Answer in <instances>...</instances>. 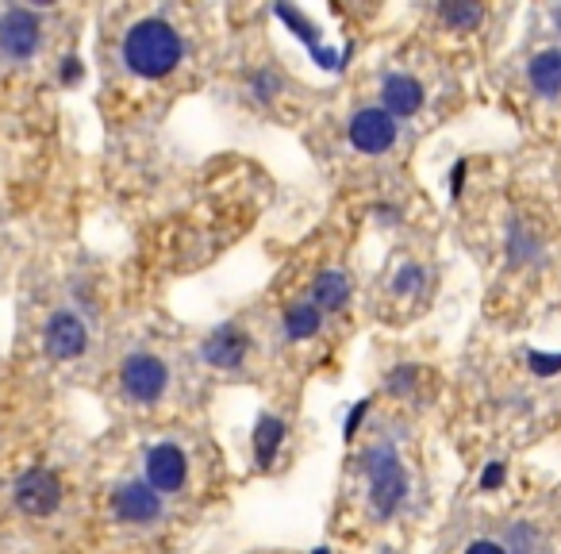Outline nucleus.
<instances>
[{"label": "nucleus", "mask_w": 561, "mask_h": 554, "mask_svg": "<svg viewBox=\"0 0 561 554\" xmlns=\"http://www.w3.org/2000/svg\"><path fill=\"white\" fill-rule=\"evenodd\" d=\"M527 81L546 101L561 97V51H538L527 66Z\"/></svg>", "instance_id": "f8f14e48"}, {"label": "nucleus", "mask_w": 561, "mask_h": 554, "mask_svg": "<svg viewBox=\"0 0 561 554\" xmlns=\"http://www.w3.org/2000/svg\"><path fill=\"white\" fill-rule=\"evenodd\" d=\"M554 27H558V31H561V4H558V8H554Z\"/></svg>", "instance_id": "cd10ccee"}, {"label": "nucleus", "mask_w": 561, "mask_h": 554, "mask_svg": "<svg viewBox=\"0 0 561 554\" xmlns=\"http://www.w3.org/2000/svg\"><path fill=\"white\" fill-rule=\"evenodd\" d=\"M120 389L131 404H154L170 389V366L150 351H135L120 362Z\"/></svg>", "instance_id": "7ed1b4c3"}, {"label": "nucleus", "mask_w": 561, "mask_h": 554, "mask_svg": "<svg viewBox=\"0 0 561 554\" xmlns=\"http://www.w3.org/2000/svg\"><path fill=\"white\" fill-rule=\"evenodd\" d=\"M12 501H16V508L24 516H54L58 504H62V481L54 478L50 470H43V466H35V470H27V474L16 478Z\"/></svg>", "instance_id": "6e6552de"}, {"label": "nucleus", "mask_w": 561, "mask_h": 554, "mask_svg": "<svg viewBox=\"0 0 561 554\" xmlns=\"http://www.w3.org/2000/svg\"><path fill=\"white\" fill-rule=\"evenodd\" d=\"M504 547H508V554H535V531L527 524H515L504 539Z\"/></svg>", "instance_id": "aec40b11"}, {"label": "nucleus", "mask_w": 561, "mask_h": 554, "mask_svg": "<svg viewBox=\"0 0 561 554\" xmlns=\"http://www.w3.org/2000/svg\"><path fill=\"white\" fill-rule=\"evenodd\" d=\"M381 108L392 120H408L423 108V85L412 74H389L381 81Z\"/></svg>", "instance_id": "9b49d317"}, {"label": "nucleus", "mask_w": 561, "mask_h": 554, "mask_svg": "<svg viewBox=\"0 0 561 554\" xmlns=\"http://www.w3.org/2000/svg\"><path fill=\"white\" fill-rule=\"evenodd\" d=\"M396 135H400V124L392 120L381 104H377V108H358V112L350 116V127H346V139H350V147L358 154L392 151Z\"/></svg>", "instance_id": "423d86ee"}, {"label": "nucleus", "mask_w": 561, "mask_h": 554, "mask_svg": "<svg viewBox=\"0 0 561 554\" xmlns=\"http://www.w3.org/2000/svg\"><path fill=\"white\" fill-rule=\"evenodd\" d=\"M281 443H285V420L281 416H262L258 428H254V458H258V466H269L277 458V451H281Z\"/></svg>", "instance_id": "2eb2a0df"}, {"label": "nucleus", "mask_w": 561, "mask_h": 554, "mask_svg": "<svg viewBox=\"0 0 561 554\" xmlns=\"http://www.w3.org/2000/svg\"><path fill=\"white\" fill-rule=\"evenodd\" d=\"M273 12H277L285 24L293 27V35H300V39H304L312 51H319V35H316V24H312V20H304V16H300L296 8H289V4H277Z\"/></svg>", "instance_id": "f3484780"}, {"label": "nucleus", "mask_w": 561, "mask_h": 554, "mask_svg": "<svg viewBox=\"0 0 561 554\" xmlns=\"http://www.w3.org/2000/svg\"><path fill=\"white\" fill-rule=\"evenodd\" d=\"M412 385H415V366H400V370H396V374L389 378L392 393H408Z\"/></svg>", "instance_id": "b1692460"}, {"label": "nucleus", "mask_w": 561, "mask_h": 554, "mask_svg": "<svg viewBox=\"0 0 561 554\" xmlns=\"http://www.w3.org/2000/svg\"><path fill=\"white\" fill-rule=\"evenodd\" d=\"M323 328V312L312 301H300L285 308V339L289 343H304V339H316Z\"/></svg>", "instance_id": "4468645a"}, {"label": "nucleus", "mask_w": 561, "mask_h": 554, "mask_svg": "<svg viewBox=\"0 0 561 554\" xmlns=\"http://www.w3.org/2000/svg\"><path fill=\"white\" fill-rule=\"evenodd\" d=\"M419 285H423V266H415V262H404V266L396 270V277H392V293H396V297H408Z\"/></svg>", "instance_id": "a211bd4d"}, {"label": "nucleus", "mask_w": 561, "mask_h": 554, "mask_svg": "<svg viewBox=\"0 0 561 554\" xmlns=\"http://www.w3.org/2000/svg\"><path fill=\"white\" fill-rule=\"evenodd\" d=\"M181 54H185V43H181L177 27L158 20V16L139 20L123 35V66L143 81L170 77L181 66Z\"/></svg>", "instance_id": "f257e3e1"}, {"label": "nucleus", "mask_w": 561, "mask_h": 554, "mask_svg": "<svg viewBox=\"0 0 561 554\" xmlns=\"http://www.w3.org/2000/svg\"><path fill=\"white\" fill-rule=\"evenodd\" d=\"M362 470H366L369 481V508L389 520L400 512V504L408 501V470L400 462V454L392 443H373L362 454Z\"/></svg>", "instance_id": "f03ea898"}, {"label": "nucleus", "mask_w": 561, "mask_h": 554, "mask_svg": "<svg viewBox=\"0 0 561 554\" xmlns=\"http://www.w3.org/2000/svg\"><path fill=\"white\" fill-rule=\"evenodd\" d=\"M77 77H81V66H77V58H66V70H62V81H70V85H74Z\"/></svg>", "instance_id": "bb28decb"}, {"label": "nucleus", "mask_w": 561, "mask_h": 554, "mask_svg": "<svg viewBox=\"0 0 561 554\" xmlns=\"http://www.w3.org/2000/svg\"><path fill=\"white\" fill-rule=\"evenodd\" d=\"M43 47V20L31 8H4L0 12V58L4 62H31Z\"/></svg>", "instance_id": "20e7f679"}, {"label": "nucleus", "mask_w": 561, "mask_h": 554, "mask_svg": "<svg viewBox=\"0 0 561 554\" xmlns=\"http://www.w3.org/2000/svg\"><path fill=\"white\" fill-rule=\"evenodd\" d=\"M527 366L535 370L538 378H554L561 374V354H542V351H531L527 354Z\"/></svg>", "instance_id": "412c9836"}, {"label": "nucleus", "mask_w": 561, "mask_h": 554, "mask_svg": "<svg viewBox=\"0 0 561 554\" xmlns=\"http://www.w3.org/2000/svg\"><path fill=\"white\" fill-rule=\"evenodd\" d=\"M508 478V470H504V462H488L485 474H481V489H500Z\"/></svg>", "instance_id": "5701e85b"}, {"label": "nucleus", "mask_w": 561, "mask_h": 554, "mask_svg": "<svg viewBox=\"0 0 561 554\" xmlns=\"http://www.w3.org/2000/svg\"><path fill=\"white\" fill-rule=\"evenodd\" d=\"M85 347H89V331L81 324V316L66 312V308L54 312L47 320V328H43V351L54 362H74V358L85 354Z\"/></svg>", "instance_id": "1a4fd4ad"}, {"label": "nucleus", "mask_w": 561, "mask_h": 554, "mask_svg": "<svg viewBox=\"0 0 561 554\" xmlns=\"http://www.w3.org/2000/svg\"><path fill=\"white\" fill-rule=\"evenodd\" d=\"M439 16L450 31H473V27L485 20V8L481 4H442Z\"/></svg>", "instance_id": "dca6fc26"}, {"label": "nucleus", "mask_w": 561, "mask_h": 554, "mask_svg": "<svg viewBox=\"0 0 561 554\" xmlns=\"http://www.w3.org/2000/svg\"><path fill=\"white\" fill-rule=\"evenodd\" d=\"M465 554H508L504 543H496V539H477V543H469Z\"/></svg>", "instance_id": "393cba45"}, {"label": "nucleus", "mask_w": 561, "mask_h": 554, "mask_svg": "<svg viewBox=\"0 0 561 554\" xmlns=\"http://www.w3.org/2000/svg\"><path fill=\"white\" fill-rule=\"evenodd\" d=\"M281 85H285V81H281L277 70H258L254 81H250V89H254V97H258V101H273V97L281 93Z\"/></svg>", "instance_id": "6ab92c4d"}, {"label": "nucleus", "mask_w": 561, "mask_h": 554, "mask_svg": "<svg viewBox=\"0 0 561 554\" xmlns=\"http://www.w3.org/2000/svg\"><path fill=\"white\" fill-rule=\"evenodd\" d=\"M369 404H373V401H369V397H366V401H358V404H354V408H350V416H346V431H342L346 439H354V435H358V424L366 420Z\"/></svg>", "instance_id": "4be33fe9"}, {"label": "nucleus", "mask_w": 561, "mask_h": 554, "mask_svg": "<svg viewBox=\"0 0 561 554\" xmlns=\"http://www.w3.org/2000/svg\"><path fill=\"white\" fill-rule=\"evenodd\" d=\"M143 481L154 493H177L189 481V454L181 451L177 443H158L143 454Z\"/></svg>", "instance_id": "0eeeda50"}, {"label": "nucleus", "mask_w": 561, "mask_h": 554, "mask_svg": "<svg viewBox=\"0 0 561 554\" xmlns=\"http://www.w3.org/2000/svg\"><path fill=\"white\" fill-rule=\"evenodd\" d=\"M462 185H465V162H458L450 170V197H462Z\"/></svg>", "instance_id": "a878e982"}, {"label": "nucleus", "mask_w": 561, "mask_h": 554, "mask_svg": "<svg viewBox=\"0 0 561 554\" xmlns=\"http://www.w3.org/2000/svg\"><path fill=\"white\" fill-rule=\"evenodd\" d=\"M312 554H331V551H327V547H319V551H312Z\"/></svg>", "instance_id": "c85d7f7f"}, {"label": "nucleus", "mask_w": 561, "mask_h": 554, "mask_svg": "<svg viewBox=\"0 0 561 554\" xmlns=\"http://www.w3.org/2000/svg\"><path fill=\"white\" fill-rule=\"evenodd\" d=\"M108 504H112V520L123 524V528H150L166 512L162 493H154L147 481H123V485H116Z\"/></svg>", "instance_id": "39448f33"}, {"label": "nucleus", "mask_w": 561, "mask_h": 554, "mask_svg": "<svg viewBox=\"0 0 561 554\" xmlns=\"http://www.w3.org/2000/svg\"><path fill=\"white\" fill-rule=\"evenodd\" d=\"M350 301V277L342 270H323V274L312 281V304L319 312H339Z\"/></svg>", "instance_id": "ddd939ff"}, {"label": "nucleus", "mask_w": 561, "mask_h": 554, "mask_svg": "<svg viewBox=\"0 0 561 554\" xmlns=\"http://www.w3.org/2000/svg\"><path fill=\"white\" fill-rule=\"evenodd\" d=\"M250 347L254 343H250L246 328H239V324H220V328L200 343V358L212 370H239L246 362V354H250Z\"/></svg>", "instance_id": "9d476101"}]
</instances>
